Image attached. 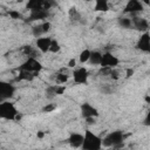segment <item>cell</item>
Listing matches in <instances>:
<instances>
[{"instance_id": "34", "label": "cell", "mask_w": 150, "mask_h": 150, "mask_svg": "<svg viewBox=\"0 0 150 150\" xmlns=\"http://www.w3.org/2000/svg\"><path fill=\"white\" fill-rule=\"evenodd\" d=\"M42 136H43V132H41V131H40V132H38V137H40V138H41Z\"/></svg>"}, {"instance_id": "16", "label": "cell", "mask_w": 150, "mask_h": 150, "mask_svg": "<svg viewBox=\"0 0 150 150\" xmlns=\"http://www.w3.org/2000/svg\"><path fill=\"white\" fill-rule=\"evenodd\" d=\"M26 8L32 11H38V9H45V0H29L26 4Z\"/></svg>"}, {"instance_id": "35", "label": "cell", "mask_w": 150, "mask_h": 150, "mask_svg": "<svg viewBox=\"0 0 150 150\" xmlns=\"http://www.w3.org/2000/svg\"><path fill=\"white\" fill-rule=\"evenodd\" d=\"M145 101H146V102H149V101H150V98H149V96H146V97H145Z\"/></svg>"}, {"instance_id": "31", "label": "cell", "mask_w": 150, "mask_h": 150, "mask_svg": "<svg viewBox=\"0 0 150 150\" xmlns=\"http://www.w3.org/2000/svg\"><path fill=\"white\" fill-rule=\"evenodd\" d=\"M76 66V60L75 59H70L69 61H68V67L69 68H74Z\"/></svg>"}, {"instance_id": "13", "label": "cell", "mask_w": 150, "mask_h": 150, "mask_svg": "<svg viewBox=\"0 0 150 150\" xmlns=\"http://www.w3.org/2000/svg\"><path fill=\"white\" fill-rule=\"evenodd\" d=\"M50 42H52V38H49V36H41V38H38L36 41H35L36 49H38L40 53H47V52H49Z\"/></svg>"}, {"instance_id": "17", "label": "cell", "mask_w": 150, "mask_h": 150, "mask_svg": "<svg viewBox=\"0 0 150 150\" xmlns=\"http://www.w3.org/2000/svg\"><path fill=\"white\" fill-rule=\"evenodd\" d=\"M21 52L23 53L25 56L27 57H34V59H38V56L40 55V53L38 52L36 48L29 46V45H26V46H22L21 47Z\"/></svg>"}, {"instance_id": "15", "label": "cell", "mask_w": 150, "mask_h": 150, "mask_svg": "<svg viewBox=\"0 0 150 150\" xmlns=\"http://www.w3.org/2000/svg\"><path fill=\"white\" fill-rule=\"evenodd\" d=\"M67 142H68V144H69L71 148L79 149V148L82 146L83 135H82V134H79V132H70V135H69L68 138H67Z\"/></svg>"}, {"instance_id": "1", "label": "cell", "mask_w": 150, "mask_h": 150, "mask_svg": "<svg viewBox=\"0 0 150 150\" xmlns=\"http://www.w3.org/2000/svg\"><path fill=\"white\" fill-rule=\"evenodd\" d=\"M125 135L122 130H114L108 132L103 138H102V146L105 148H117L120 149L123 146Z\"/></svg>"}, {"instance_id": "36", "label": "cell", "mask_w": 150, "mask_h": 150, "mask_svg": "<svg viewBox=\"0 0 150 150\" xmlns=\"http://www.w3.org/2000/svg\"><path fill=\"white\" fill-rule=\"evenodd\" d=\"M111 150H118L117 148H111Z\"/></svg>"}, {"instance_id": "9", "label": "cell", "mask_w": 150, "mask_h": 150, "mask_svg": "<svg viewBox=\"0 0 150 150\" xmlns=\"http://www.w3.org/2000/svg\"><path fill=\"white\" fill-rule=\"evenodd\" d=\"M136 48L142 53H145V54L150 53V33L149 32L141 34V36L136 42Z\"/></svg>"}, {"instance_id": "5", "label": "cell", "mask_w": 150, "mask_h": 150, "mask_svg": "<svg viewBox=\"0 0 150 150\" xmlns=\"http://www.w3.org/2000/svg\"><path fill=\"white\" fill-rule=\"evenodd\" d=\"M15 86L7 82V81H2L0 80V102L4 101H8L9 98H12L15 94Z\"/></svg>"}, {"instance_id": "14", "label": "cell", "mask_w": 150, "mask_h": 150, "mask_svg": "<svg viewBox=\"0 0 150 150\" xmlns=\"http://www.w3.org/2000/svg\"><path fill=\"white\" fill-rule=\"evenodd\" d=\"M49 15H50L49 11H46V9L32 11V12H29L28 21H42V20H46Z\"/></svg>"}, {"instance_id": "25", "label": "cell", "mask_w": 150, "mask_h": 150, "mask_svg": "<svg viewBox=\"0 0 150 150\" xmlns=\"http://www.w3.org/2000/svg\"><path fill=\"white\" fill-rule=\"evenodd\" d=\"M55 75H56V76H55V80H56V82H57L59 84L66 83V82L68 81V79H69V75H68L67 73H61V71H59V73H56Z\"/></svg>"}, {"instance_id": "8", "label": "cell", "mask_w": 150, "mask_h": 150, "mask_svg": "<svg viewBox=\"0 0 150 150\" xmlns=\"http://www.w3.org/2000/svg\"><path fill=\"white\" fill-rule=\"evenodd\" d=\"M80 111H81V116L84 120L86 118H96L100 115L98 110L94 105H91L89 102H83L80 107Z\"/></svg>"}, {"instance_id": "30", "label": "cell", "mask_w": 150, "mask_h": 150, "mask_svg": "<svg viewBox=\"0 0 150 150\" xmlns=\"http://www.w3.org/2000/svg\"><path fill=\"white\" fill-rule=\"evenodd\" d=\"M143 124H144L145 127H149V125H150V114H149V112L146 114V116H145V118H144V121H143Z\"/></svg>"}, {"instance_id": "29", "label": "cell", "mask_w": 150, "mask_h": 150, "mask_svg": "<svg viewBox=\"0 0 150 150\" xmlns=\"http://www.w3.org/2000/svg\"><path fill=\"white\" fill-rule=\"evenodd\" d=\"M9 16L12 19H20L21 18V14L18 12V11H11L9 12Z\"/></svg>"}, {"instance_id": "24", "label": "cell", "mask_w": 150, "mask_h": 150, "mask_svg": "<svg viewBox=\"0 0 150 150\" xmlns=\"http://www.w3.org/2000/svg\"><path fill=\"white\" fill-rule=\"evenodd\" d=\"M90 53H91L90 49H88V48L83 49V50L80 53V55H79V61H80L81 63L88 62V61H89V57H90Z\"/></svg>"}, {"instance_id": "33", "label": "cell", "mask_w": 150, "mask_h": 150, "mask_svg": "<svg viewBox=\"0 0 150 150\" xmlns=\"http://www.w3.org/2000/svg\"><path fill=\"white\" fill-rule=\"evenodd\" d=\"M132 74H134V70H132V69H128V70H127V76H128V77L131 76Z\"/></svg>"}, {"instance_id": "18", "label": "cell", "mask_w": 150, "mask_h": 150, "mask_svg": "<svg viewBox=\"0 0 150 150\" xmlns=\"http://www.w3.org/2000/svg\"><path fill=\"white\" fill-rule=\"evenodd\" d=\"M69 19H70V21L71 22H74V23H79V22H83V18H82V15H81V13L77 11V8H75V7H71L70 9H69Z\"/></svg>"}, {"instance_id": "23", "label": "cell", "mask_w": 150, "mask_h": 150, "mask_svg": "<svg viewBox=\"0 0 150 150\" xmlns=\"http://www.w3.org/2000/svg\"><path fill=\"white\" fill-rule=\"evenodd\" d=\"M32 34L38 39V38H41L42 35H45V30H43V26H42V22L39 23V25H35L32 27Z\"/></svg>"}, {"instance_id": "2", "label": "cell", "mask_w": 150, "mask_h": 150, "mask_svg": "<svg viewBox=\"0 0 150 150\" xmlns=\"http://www.w3.org/2000/svg\"><path fill=\"white\" fill-rule=\"evenodd\" d=\"M82 150H101L102 149V138L94 134L91 130L87 129L83 134Z\"/></svg>"}, {"instance_id": "12", "label": "cell", "mask_w": 150, "mask_h": 150, "mask_svg": "<svg viewBox=\"0 0 150 150\" xmlns=\"http://www.w3.org/2000/svg\"><path fill=\"white\" fill-rule=\"evenodd\" d=\"M66 90V87L64 86H61V84H52V86H48L45 90V94H46V97L47 98H54L55 96L57 95H62Z\"/></svg>"}, {"instance_id": "11", "label": "cell", "mask_w": 150, "mask_h": 150, "mask_svg": "<svg viewBox=\"0 0 150 150\" xmlns=\"http://www.w3.org/2000/svg\"><path fill=\"white\" fill-rule=\"evenodd\" d=\"M130 19H131V23H132V28L134 29H137V30H139L142 33L149 32V22H148L146 19L137 16V15H132Z\"/></svg>"}, {"instance_id": "22", "label": "cell", "mask_w": 150, "mask_h": 150, "mask_svg": "<svg viewBox=\"0 0 150 150\" xmlns=\"http://www.w3.org/2000/svg\"><path fill=\"white\" fill-rule=\"evenodd\" d=\"M117 23L120 27L124 28V29H130L132 28V23H131V19L128 16H120L117 19Z\"/></svg>"}, {"instance_id": "21", "label": "cell", "mask_w": 150, "mask_h": 150, "mask_svg": "<svg viewBox=\"0 0 150 150\" xmlns=\"http://www.w3.org/2000/svg\"><path fill=\"white\" fill-rule=\"evenodd\" d=\"M109 9V4L107 0H96L94 5L95 12H107Z\"/></svg>"}, {"instance_id": "3", "label": "cell", "mask_w": 150, "mask_h": 150, "mask_svg": "<svg viewBox=\"0 0 150 150\" xmlns=\"http://www.w3.org/2000/svg\"><path fill=\"white\" fill-rule=\"evenodd\" d=\"M20 118L19 111L14 103L9 101L0 102V120H7V121H14Z\"/></svg>"}, {"instance_id": "28", "label": "cell", "mask_w": 150, "mask_h": 150, "mask_svg": "<svg viewBox=\"0 0 150 150\" xmlns=\"http://www.w3.org/2000/svg\"><path fill=\"white\" fill-rule=\"evenodd\" d=\"M55 109V105L54 104H47V105H45L43 108H42V111L43 112H50V111H53Z\"/></svg>"}, {"instance_id": "6", "label": "cell", "mask_w": 150, "mask_h": 150, "mask_svg": "<svg viewBox=\"0 0 150 150\" xmlns=\"http://www.w3.org/2000/svg\"><path fill=\"white\" fill-rule=\"evenodd\" d=\"M120 63V60L117 56H115L112 53L110 52H104L102 54V59H101V68H111L114 69L115 67H117Z\"/></svg>"}, {"instance_id": "27", "label": "cell", "mask_w": 150, "mask_h": 150, "mask_svg": "<svg viewBox=\"0 0 150 150\" xmlns=\"http://www.w3.org/2000/svg\"><path fill=\"white\" fill-rule=\"evenodd\" d=\"M100 90L103 93V94H105V95H109V94H111L112 91H114V88H112V86H110V84H103V86H101V88H100Z\"/></svg>"}, {"instance_id": "26", "label": "cell", "mask_w": 150, "mask_h": 150, "mask_svg": "<svg viewBox=\"0 0 150 150\" xmlns=\"http://www.w3.org/2000/svg\"><path fill=\"white\" fill-rule=\"evenodd\" d=\"M60 49H61V46H60L59 41H56L55 39H52L50 47H49V52H50V53H57V52H60Z\"/></svg>"}, {"instance_id": "32", "label": "cell", "mask_w": 150, "mask_h": 150, "mask_svg": "<svg viewBox=\"0 0 150 150\" xmlns=\"http://www.w3.org/2000/svg\"><path fill=\"white\" fill-rule=\"evenodd\" d=\"M86 121H87L88 124H94L95 123V118H86Z\"/></svg>"}, {"instance_id": "19", "label": "cell", "mask_w": 150, "mask_h": 150, "mask_svg": "<svg viewBox=\"0 0 150 150\" xmlns=\"http://www.w3.org/2000/svg\"><path fill=\"white\" fill-rule=\"evenodd\" d=\"M101 59H102V53L98 50H93L90 53V57H89V63L93 66H100L101 63Z\"/></svg>"}, {"instance_id": "10", "label": "cell", "mask_w": 150, "mask_h": 150, "mask_svg": "<svg viewBox=\"0 0 150 150\" xmlns=\"http://www.w3.org/2000/svg\"><path fill=\"white\" fill-rule=\"evenodd\" d=\"M89 73L84 67H79L73 71V80L76 84H87Z\"/></svg>"}, {"instance_id": "20", "label": "cell", "mask_w": 150, "mask_h": 150, "mask_svg": "<svg viewBox=\"0 0 150 150\" xmlns=\"http://www.w3.org/2000/svg\"><path fill=\"white\" fill-rule=\"evenodd\" d=\"M35 74L26 71V70H19V75L16 77V81H33L35 79Z\"/></svg>"}, {"instance_id": "7", "label": "cell", "mask_w": 150, "mask_h": 150, "mask_svg": "<svg viewBox=\"0 0 150 150\" xmlns=\"http://www.w3.org/2000/svg\"><path fill=\"white\" fill-rule=\"evenodd\" d=\"M143 9H144V6H143V2L142 1H138V0H129L125 4V6H124L123 13L131 14V16H132V15H136L137 13H141Z\"/></svg>"}, {"instance_id": "37", "label": "cell", "mask_w": 150, "mask_h": 150, "mask_svg": "<svg viewBox=\"0 0 150 150\" xmlns=\"http://www.w3.org/2000/svg\"><path fill=\"white\" fill-rule=\"evenodd\" d=\"M0 16H1V13H0Z\"/></svg>"}, {"instance_id": "4", "label": "cell", "mask_w": 150, "mask_h": 150, "mask_svg": "<svg viewBox=\"0 0 150 150\" xmlns=\"http://www.w3.org/2000/svg\"><path fill=\"white\" fill-rule=\"evenodd\" d=\"M19 70H26V71H29V73H33L38 76V74L42 70V64L41 62L38 60V59H34V57H27L26 61H23L19 68Z\"/></svg>"}]
</instances>
